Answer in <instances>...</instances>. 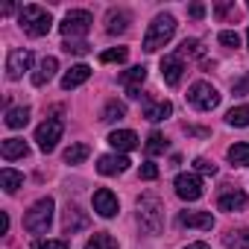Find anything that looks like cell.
I'll use <instances>...</instances> for the list:
<instances>
[{
    "mask_svg": "<svg viewBox=\"0 0 249 249\" xmlns=\"http://www.w3.org/2000/svg\"><path fill=\"white\" fill-rule=\"evenodd\" d=\"M220 44H226V47H237V44H240V36H237L234 30H223V33H220Z\"/></svg>",
    "mask_w": 249,
    "mask_h": 249,
    "instance_id": "cell-37",
    "label": "cell"
},
{
    "mask_svg": "<svg viewBox=\"0 0 249 249\" xmlns=\"http://www.w3.org/2000/svg\"><path fill=\"white\" fill-rule=\"evenodd\" d=\"M88 153H91L88 144H73V147L65 150V161H68V164H82V161L88 159Z\"/></svg>",
    "mask_w": 249,
    "mask_h": 249,
    "instance_id": "cell-28",
    "label": "cell"
},
{
    "mask_svg": "<svg viewBox=\"0 0 249 249\" xmlns=\"http://www.w3.org/2000/svg\"><path fill=\"white\" fill-rule=\"evenodd\" d=\"M173 188H176V194H179L182 199H188V202H194V199L202 196V179H199L196 173H179L176 182H173Z\"/></svg>",
    "mask_w": 249,
    "mask_h": 249,
    "instance_id": "cell-9",
    "label": "cell"
},
{
    "mask_svg": "<svg viewBox=\"0 0 249 249\" xmlns=\"http://www.w3.org/2000/svg\"><path fill=\"white\" fill-rule=\"evenodd\" d=\"M170 114H173V106H170L167 100H159V103L150 100V103L144 106V117L153 120V123H156V120H164V117H170Z\"/></svg>",
    "mask_w": 249,
    "mask_h": 249,
    "instance_id": "cell-21",
    "label": "cell"
},
{
    "mask_svg": "<svg viewBox=\"0 0 249 249\" xmlns=\"http://www.w3.org/2000/svg\"><path fill=\"white\" fill-rule=\"evenodd\" d=\"M126 24H129V15H126V12H117V9H111V12L106 15V33H108V36H117V33H123V30H126Z\"/></svg>",
    "mask_w": 249,
    "mask_h": 249,
    "instance_id": "cell-22",
    "label": "cell"
},
{
    "mask_svg": "<svg viewBox=\"0 0 249 249\" xmlns=\"http://www.w3.org/2000/svg\"><path fill=\"white\" fill-rule=\"evenodd\" d=\"M27 123H30V108L27 106H18V108L6 111V126L9 129H24Z\"/></svg>",
    "mask_w": 249,
    "mask_h": 249,
    "instance_id": "cell-24",
    "label": "cell"
},
{
    "mask_svg": "<svg viewBox=\"0 0 249 249\" xmlns=\"http://www.w3.org/2000/svg\"><path fill=\"white\" fill-rule=\"evenodd\" d=\"M123 114H126V106L117 103V100H108L106 108H103V120H106V123H114V120H120Z\"/></svg>",
    "mask_w": 249,
    "mask_h": 249,
    "instance_id": "cell-30",
    "label": "cell"
},
{
    "mask_svg": "<svg viewBox=\"0 0 249 249\" xmlns=\"http://www.w3.org/2000/svg\"><path fill=\"white\" fill-rule=\"evenodd\" d=\"M188 103L196 108V111H211L220 106V94L211 82H194L191 91H188Z\"/></svg>",
    "mask_w": 249,
    "mask_h": 249,
    "instance_id": "cell-5",
    "label": "cell"
},
{
    "mask_svg": "<svg viewBox=\"0 0 249 249\" xmlns=\"http://www.w3.org/2000/svg\"><path fill=\"white\" fill-rule=\"evenodd\" d=\"M108 144H111L117 153H129V150H135L141 141H138V135H135L132 129H117V132L108 135Z\"/></svg>",
    "mask_w": 249,
    "mask_h": 249,
    "instance_id": "cell-16",
    "label": "cell"
},
{
    "mask_svg": "<svg viewBox=\"0 0 249 249\" xmlns=\"http://www.w3.org/2000/svg\"><path fill=\"white\" fill-rule=\"evenodd\" d=\"M33 249H71L68 240H36Z\"/></svg>",
    "mask_w": 249,
    "mask_h": 249,
    "instance_id": "cell-36",
    "label": "cell"
},
{
    "mask_svg": "<svg viewBox=\"0 0 249 249\" xmlns=\"http://www.w3.org/2000/svg\"><path fill=\"white\" fill-rule=\"evenodd\" d=\"M246 194L243 191H237V188H231V191H226V194H220V199H217V208L220 211H243L246 208Z\"/></svg>",
    "mask_w": 249,
    "mask_h": 249,
    "instance_id": "cell-17",
    "label": "cell"
},
{
    "mask_svg": "<svg viewBox=\"0 0 249 249\" xmlns=\"http://www.w3.org/2000/svg\"><path fill=\"white\" fill-rule=\"evenodd\" d=\"M0 185H3L6 194H15V191L24 185V173H18V170H12V167H3V170H0Z\"/></svg>",
    "mask_w": 249,
    "mask_h": 249,
    "instance_id": "cell-23",
    "label": "cell"
},
{
    "mask_svg": "<svg viewBox=\"0 0 249 249\" xmlns=\"http://www.w3.org/2000/svg\"><path fill=\"white\" fill-rule=\"evenodd\" d=\"M85 226H88V214H85L79 205H71V202H68L65 217H62V229H65V234H76V231L85 229Z\"/></svg>",
    "mask_w": 249,
    "mask_h": 249,
    "instance_id": "cell-11",
    "label": "cell"
},
{
    "mask_svg": "<svg viewBox=\"0 0 249 249\" xmlns=\"http://www.w3.org/2000/svg\"><path fill=\"white\" fill-rule=\"evenodd\" d=\"M144 79H147V68H144V65H135V68H129L126 73H120V82L126 85V94H129L132 100L141 97V88H138V85H141Z\"/></svg>",
    "mask_w": 249,
    "mask_h": 249,
    "instance_id": "cell-13",
    "label": "cell"
},
{
    "mask_svg": "<svg viewBox=\"0 0 249 249\" xmlns=\"http://www.w3.org/2000/svg\"><path fill=\"white\" fill-rule=\"evenodd\" d=\"M179 226H188V229H214V217L211 211H182L179 214Z\"/></svg>",
    "mask_w": 249,
    "mask_h": 249,
    "instance_id": "cell-15",
    "label": "cell"
},
{
    "mask_svg": "<svg viewBox=\"0 0 249 249\" xmlns=\"http://www.w3.org/2000/svg\"><path fill=\"white\" fill-rule=\"evenodd\" d=\"M18 24H21V30H24L27 36L41 38V36H47V33H50L53 18H50V12H47V9H41V6H24V9H21V15H18Z\"/></svg>",
    "mask_w": 249,
    "mask_h": 249,
    "instance_id": "cell-2",
    "label": "cell"
},
{
    "mask_svg": "<svg viewBox=\"0 0 249 249\" xmlns=\"http://www.w3.org/2000/svg\"><path fill=\"white\" fill-rule=\"evenodd\" d=\"M138 173H141V179H147V182H153V179H159V167H156L153 161H144Z\"/></svg>",
    "mask_w": 249,
    "mask_h": 249,
    "instance_id": "cell-38",
    "label": "cell"
},
{
    "mask_svg": "<svg viewBox=\"0 0 249 249\" xmlns=\"http://www.w3.org/2000/svg\"><path fill=\"white\" fill-rule=\"evenodd\" d=\"M50 223H53V199L44 196L38 199L27 214H24V229L30 234H47L50 231Z\"/></svg>",
    "mask_w": 249,
    "mask_h": 249,
    "instance_id": "cell-4",
    "label": "cell"
},
{
    "mask_svg": "<svg viewBox=\"0 0 249 249\" xmlns=\"http://www.w3.org/2000/svg\"><path fill=\"white\" fill-rule=\"evenodd\" d=\"M179 56L185 59V56H202V44L199 41H185L182 47H179Z\"/></svg>",
    "mask_w": 249,
    "mask_h": 249,
    "instance_id": "cell-34",
    "label": "cell"
},
{
    "mask_svg": "<svg viewBox=\"0 0 249 249\" xmlns=\"http://www.w3.org/2000/svg\"><path fill=\"white\" fill-rule=\"evenodd\" d=\"M62 50H65V53H71V56H85V53L91 50V44H85V41H65V44H62Z\"/></svg>",
    "mask_w": 249,
    "mask_h": 249,
    "instance_id": "cell-33",
    "label": "cell"
},
{
    "mask_svg": "<svg viewBox=\"0 0 249 249\" xmlns=\"http://www.w3.org/2000/svg\"><path fill=\"white\" fill-rule=\"evenodd\" d=\"M85 249H117V240L108 231H94L85 243Z\"/></svg>",
    "mask_w": 249,
    "mask_h": 249,
    "instance_id": "cell-25",
    "label": "cell"
},
{
    "mask_svg": "<svg viewBox=\"0 0 249 249\" xmlns=\"http://www.w3.org/2000/svg\"><path fill=\"white\" fill-rule=\"evenodd\" d=\"M91 24H94L91 12H85V9H71V12L65 15V21L59 24V30H62V36H65L68 41H73L76 36H85V33L91 30Z\"/></svg>",
    "mask_w": 249,
    "mask_h": 249,
    "instance_id": "cell-6",
    "label": "cell"
},
{
    "mask_svg": "<svg viewBox=\"0 0 249 249\" xmlns=\"http://www.w3.org/2000/svg\"><path fill=\"white\" fill-rule=\"evenodd\" d=\"M138 226L147 234H159L164 226V205L159 196H141L138 199Z\"/></svg>",
    "mask_w": 249,
    "mask_h": 249,
    "instance_id": "cell-1",
    "label": "cell"
},
{
    "mask_svg": "<svg viewBox=\"0 0 249 249\" xmlns=\"http://www.w3.org/2000/svg\"><path fill=\"white\" fill-rule=\"evenodd\" d=\"M94 211H97L100 217H114V214H117V196H114L108 188L94 191Z\"/></svg>",
    "mask_w": 249,
    "mask_h": 249,
    "instance_id": "cell-14",
    "label": "cell"
},
{
    "mask_svg": "<svg viewBox=\"0 0 249 249\" xmlns=\"http://www.w3.org/2000/svg\"><path fill=\"white\" fill-rule=\"evenodd\" d=\"M132 161L126 159V156H100L97 159V173L100 176H117V173H123V170H126Z\"/></svg>",
    "mask_w": 249,
    "mask_h": 249,
    "instance_id": "cell-12",
    "label": "cell"
},
{
    "mask_svg": "<svg viewBox=\"0 0 249 249\" xmlns=\"http://www.w3.org/2000/svg\"><path fill=\"white\" fill-rule=\"evenodd\" d=\"M226 123H229V126H249V106H234V108H229Z\"/></svg>",
    "mask_w": 249,
    "mask_h": 249,
    "instance_id": "cell-27",
    "label": "cell"
},
{
    "mask_svg": "<svg viewBox=\"0 0 249 249\" xmlns=\"http://www.w3.org/2000/svg\"><path fill=\"white\" fill-rule=\"evenodd\" d=\"M56 71H59V62H56L53 56H44V59H41V65H38V71L33 73V85H38V88H41L44 82H50V79H53V73H56Z\"/></svg>",
    "mask_w": 249,
    "mask_h": 249,
    "instance_id": "cell-20",
    "label": "cell"
},
{
    "mask_svg": "<svg viewBox=\"0 0 249 249\" xmlns=\"http://www.w3.org/2000/svg\"><path fill=\"white\" fill-rule=\"evenodd\" d=\"M246 41H249V30H246Z\"/></svg>",
    "mask_w": 249,
    "mask_h": 249,
    "instance_id": "cell-44",
    "label": "cell"
},
{
    "mask_svg": "<svg viewBox=\"0 0 249 249\" xmlns=\"http://www.w3.org/2000/svg\"><path fill=\"white\" fill-rule=\"evenodd\" d=\"M27 153H30V147H27V141H21V138H6L3 144H0V156H3L6 161L27 159Z\"/></svg>",
    "mask_w": 249,
    "mask_h": 249,
    "instance_id": "cell-18",
    "label": "cell"
},
{
    "mask_svg": "<svg viewBox=\"0 0 249 249\" xmlns=\"http://www.w3.org/2000/svg\"><path fill=\"white\" fill-rule=\"evenodd\" d=\"M185 249H211V246H208V243H202V240H199V243H191V246H185Z\"/></svg>",
    "mask_w": 249,
    "mask_h": 249,
    "instance_id": "cell-43",
    "label": "cell"
},
{
    "mask_svg": "<svg viewBox=\"0 0 249 249\" xmlns=\"http://www.w3.org/2000/svg\"><path fill=\"white\" fill-rule=\"evenodd\" d=\"M167 150V138L161 135V132H150V138H147V153L150 156H161Z\"/></svg>",
    "mask_w": 249,
    "mask_h": 249,
    "instance_id": "cell-31",
    "label": "cell"
},
{
    "mask_svg": "<svg viewBox=\"0 0 249 249\" xmlns=\"http://www.w3.org/2000/svg\"><path fill=\"white\" fill-rule=\"evenodd\" d=\"M223 243L229 249H249V229H237V231H229L223 237Z\"/></svg>",
    "mask_w": 249,
    "mask_h": 249,
    "instance_id": "cell-26",
    "label": "cell"
},
{
    "mask_svg": "<svg viewBox=\"0 0 249 249\" xmlns=\"http://www.w3.org/2000/svg\"><path fill=\"white\" fill-rule=\"evenodd\" d=\"M30 68H33V53L30 50H21V47L9 50V56H6V76L9 79H21Z\"/></svg>",
    "mask_w": 249,
    "mask_h": 249,
    "instance_id": "cell-8",
    "label": "cell"
},
{
    "mask_svg": "<svg viewBox=\"0 0 249 249\" xmlns=\"http://www.w3.org/2000/svg\"><path fill=\"white\" fill-rule=\"evenodd\" d=\"M234 94H249V76L240 79V82H234Z\"/></svg>",
    "mask_w": 249,
    "mask_h": 249,
    "instance_id": "cell-40",
    "label": "cell"
},
{
    "mask_svg": "<svg viewBox=\"0 0 249 249\" xmlns=\"http://www.w3.org/2000/svg\"><path fill=\"white\" fill-rule=\"evenodd\" d=\"M173 33H176V18H173V15H159V18L150 24L147 36H144V50H147V53H156L159 47H164V44L173 38Z\"/></svg>",
    "mask_w": 249,
    "mask_h": 249,
    "instance_id": "cell-3",
    "label": "cell"
},
{
    "mask_svg": "<svg viewBox=\"0 0 249 249\" xmlns=\"http://www.w3.org/2000/svg\"><path fill=\"white\" fill-rule=\"evenodd\" d=\"M9 231V214H0V234Z\"/></svg>",
    "mask_w": 249,
    "mask_h": 249,
    "instance_id": "cell-41",
    "label": "cell"
},
{
    "mask_svg": "<svg viewBox=\"0 0 249 249\" xmlns=\"http://www.w3.org/2000/svg\"><path fill=\"white\" fill-rule=\"evenodd\" d=\"M229 161L237 167H249V144H234L229 147Z\"/></svg>",
    "mask_w": 249,
    "mask_h": 249,
    "instance_id": "cell-29",
    "label": "cell"
},
{
    "mask_svg": "<svg viewBox=\"0 0 249 249\" xmlns=\"http://www.w3.org/2000/svg\"><path fill=\"white\" fill-rule=\"evenodd\" d=\"M182 73H185V59L179 53H170V56L161 59V76H164L167 85H179Z\"/></svg>",
    "mask_w": 249,
    "mask_h": 249,
    "instance_id": "cell-10",
    "label": "cell"
},
{
    "mask_svg": "<svg viewBox=\"0 0 249 249\" xmlns=\"http://www.w3.org/2000/svg\"><path fill=\"white\" fill-rule=\"evenodd\" d=\"M62 132H65V123H62V120H56V117L44 120L41 126L36 129L38 150H41V153H53V150H56V144L62 141Z\"/></svg>",
    "mask_w": 249,
    "mask_h": 249,
    "instance_id": "cell-7",
    "label": "cell"
},
{
    "mask_svg": "<svg viewBox=\"0 0 249 249\" xmlns=\"http://www.w3.org/2000/svg\"><path fill=\"white\" fill-rule=\"evenodd\" d=\"M126 59H129V50H126V47H111V50L100 53V62H103V65H111V62L120 65V62H126Z\"/></svg>",
    "mask_w": 249,
    "mask_h": 249,
    "instance_id": "cell-32",
    "label": "cell"
},
{
    "mask_svg": "<svg viewBox=\"0 0 249 249\" xmlns=\"http://www.w3.org/2000/svg\"><path fill=\"white\" fill-rule=\"evenodd\" d=\"M88 76H91V68H88V65H73V68L62 76V88H65V91L79 88L82 82H88Z\"/></svg>",
    "mask_w": 249,
    "mask_h": 249,
    "instance_id": "cell-19",
    "label": "cell"
},
{
    "mask_svg": "<svg viewBox=\"0 0 249 249\" xmlns=\"http://www.w3.org/2000/svg\"><path fill=\"white\" fill-rule=\"evenodd\" d=\"M229 9H231V3H223V6H217V15H220V18H223V15H226V12H229Z\"/></svg>",
    "mask_w": 249,
    "mask_h": 249,
    "instance_id": "cell-42",
    "label": "cell"
},
{
    "mask_svg": "<svg viewBox=\"0 0 249 249\" xmlns=\"http://www.w3.org/2000/svg\"><path fill=\"white\" fill-rule=\"evenodd\" d=\"M188 12H191V18H196V21H199V18L205 15V6H202V3H194V6H191Z\"/></svg>",
    "mask_w": 249,
    "mask_h": 249,
    "instance_id": "cell-39",
    "label": "cell"
},
{
    "mask_svg": "<svg viewBox=\"0 0 249 249\" xmlns=\"http://www.w3.org/2000/svg\"><path fill=\"white\" fill-rule=\"evenodd\" d=\"M194 167H196L199 173H205V176H214V173H217V164L208 161V159H194Z\"/></svg>",
    "mask_w": 249,
    "mask_h": 249,
    "instance_id": "cell-35",
    "label": "cell"
}]
</instances>
